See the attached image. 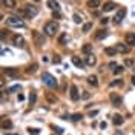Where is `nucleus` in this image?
I'll list each match as a JSON object with an SVG mask.
<instances>
[{"label": "nucleus", "mask_w": 135, "mask_h": 135, "mask_svg": "<svg viewBox=\"0 0 135 135\" xmlns=\"http://www.w3.org/2000/svg\"><path fill=\"white\" fill-rule=\"evenodd\" d=\"M57 31H59V23H57V22H48V23L45 25V34L49 35V37L55 35Z\"/></svg>", "instance_id": "nucleus-1"}, {"label": "nucleus", "mask_w": 135, "mask_h": 135, "mask_svg": "<svg viewBox=\"0 0 135 135\" xmlns=\"http://www.w3.org/2000/svg\"><path fill=\"white\" fill-rule=\"evenodd\" d=\"M22 14H23L26 18H32V17H35L38 14V8H35L32 5H26L25 8H23V11H22Z\"/></svg>", "instance_id": "nucleus-2"}, {"label": "nucleus", "mask_w": 135, "mask_h": 135, "mask_svg": "<svg viewBox=\"0 0 135 135\" xmlns=\"http://www.w3.org/2000/svg\"><path fill=\"white\" fill-rule=\"evenodd\" d=\"M6 23L9 26H12V28H25V23H23V20L20 18V17H16V16H11L6 18Z\"/></svg>", "instance_id": "nucleus-3"}, {"label": "nucleus", "mask_w": 135, "mask_h": 135, "mask_svg": "<svg viewBox=\"0 0 135 135\" xmlns=\"http://www.w3.org/2000/svg\"><path fill=\"white\" fill-rule=\"evenodd\" d=\"M42 81L46 86H49V88H57V80H55V77H52L51 74H48V72H45L42 75Z\"/></svg>", "instance_id": "nucleus-4"}, {"label": "nucleus", "mask_w": 135, "mask_h": 135, "mask_svg": "<svg viewBox=\"0 0 135 135\" xmlns=\"http://www.w3.org/2000/svg\"><path fill=\"white\" fill-rule=\"evenodd\" d=\"M32 38H34V43H35L37 46H43L45 42H46L45 35H43L42 32H38V31H34V32H32Z\"/></svg>", "instance_id": "nucleus-5"}, {"label": "nucleus", "mask_w": 135, "mask_h": 135, "mask_svg": "<svg viewBox=\"0 0 135 135\" xmlns=\"http://www.w3.org/2000/svg\"><path fill=\"white\" fill-rule=\"evenodd\" d=\"M25 43H26L25 38H23L22 35H18V34L12 37V45H14V46H17V48H23V46H25Z\"/></svg>", "instance_id": "nucleus-6"}, {"label": "nucleus", "mask_w": 135, "mask_h": 135, "mask_svg": "<svg viewBox=\"0 0 135 135\" xmlns=\"http://www.w3.org/2000/svg\"><path fill=\"white\" fill-rule=\"evenodd\" d=\"M3 74H6V77H18L20 75V71L18 69H16V68H5L3 69Z\"/></svg>", "instance_id": "nucleus-7"}, {"label": "nucleus", "mask_w": 135, "mask_h": 135, "mask_svg": "<svg viewBox=\"0 0 135 135\" xmlns=\"http://www.w3.org/2000/svg\"><path fill=\"white\" fill-rule=\"evenodd\" d=\"M124 16H126V9H124V8H120V9H118V12L115 14V17H114V22L118 25V23L124 18Z\"/></svg>", "instance_id": "nucleus-8"}, {"label": "nucleus", "mask_w": 135, "mask_h": 135, "mask_svg": "<svg viewBox=\"0 0 135 135\" xmlns=\"http://www.w3.org/2000/svg\"><path fill=\"white\" fill-rule=\"evenodd\" d=\"M115 49H117V52H120V54H126L127 51H129V46L124 45V43H117V45H115Z\"/></svg>", "instance_id": "nucleus-9"}, {"label": "nucleus", "mask_w": 135, "mask_h": 135, "mask_svg": "<svg viewBox=\"0 0 135 135\" xmlns=\"http://www.w3.org/2000/svg\"><path fill=\"white\" fill-rule=\"evenodd\" d=\"M110 101H112V104H114V106H120L123 100H121V97L117 95V94H110Z\"/></svg>", "instance_id": "nucleus-10"}, {"label": "nucleus", "mask_w": 135, "mask_h": 135, "mask_svg": "<svg viewBox=\"0 0 135 135\" xmlns=\"http://www.w3.org/2000/svg\"><path fill=\"white\" fill-rule=\"evenodd\" d=\"M71 98H72L74 101H77L78 98H80V95H78V89H77L75 84H72V86H71Z\"/></svg>", "instance_id": "nucleus-11"}, {"label": "nucleus", "mask_w": 135, "mask_h": 135, "mask_svg": "<svg viewBox=\"0 0 135 135\" xmlns=\"http://www.w3.org/2000/svg\"><path fill=\"white\" fill-rule=\"evenodd\" d=\"M84 63H86V65H88V66H94V65H95V63H97V59H95V57H94L92 54H89V55H88V57H86V60H84Z\"/></svg>", "instance_id": "nucleus-12"}, {"label": "nucleus", "mask_w": 135, "mask_h": 135, "mask_svg": "<svg viewBox=\"0 0 135 135\" xmlns=\"http://www.w3.org/2000/svg\"><path fill=\"white\" fill-rule=\"evenodd\" d=\"M123 121H124V118L121 117V115H114V120H112V123L115 124V126H120V124H123Z\"/></svg>", "instance_id": "nucleus-13"}, {"label": "nucleus", "mask_w": 135, "mask_h": 135, "mask_svg": "<svg viewBox=\"0 0 135 135\" xmlns=\"http://www.w3.org/2000/svg\"><path fill=\"white\" fill-rule=\"evenodd\" d=\"M98 6H100V0H89V2H88V8L97 9Z\"/></svg>", "instance_id": "nucleus-14"}, {"label": "nucleus", "mask_w": 135, "mask_h": 135, "mask_svg": "<svg viewBox=\"0 0 135 135\" xmlns=\"http://www.w3.org/2000/svg\"><path fill=\"white\" fill-rule=\"evenodd\" d=\"M126 42H127V45H135V34H132V32H129V34H126Z\"/></svg>", "instance_id": "nucleus-15"}, {"label": "nucleus", "mask_w": 135, "mask_h": 135, "mask_svg": "<svg viewBox=\"0 0 135 135\" xmlns=\"http://www.w3.org/2000/svg\"><path fill=\"white\" fill-rule=\"evenodd\" d=\"M37 69H38V65H37V63H32V65H29V66H28L26 72H28V74H35V72H37Z\"/></svg>", "instance_id": "nucleus-16"}, {"label": "nucleus", "mask_w": 135, "mask_h": 135, "mask_svg": "<svg viewBox=\"0 0 135 135\" xmlns=\"http://www.w3.org/2000/svg\"><path fill=\"white\" fill-rule=\"evenodd\" d=\"M88 83L92 84V86H98V78H97V75H89L88 77Z\"/></svg>", "instance_id": "nucleus-17"}, {"label": "nucleus", "mask_w": 135, "mask_h": 135, "mask_svg": "<svg viewBox=\"0 0 135 135\" xmlns=\"http://www.w3.org/2000/svg\"><path fill=\"white\" fill-rule=\"evenodd\" d=\"M3 2V5L6 6V8H16V0H2Z\"/></svg>", "instance_id": "nucleus-18"}, {"label": "nucleus", "mask_w": 135, "mask_h": 135, "mask_svg": "<svg viewBox=\"0 0 135 135\" xmlns=\"http://www.w3.org/2000/svg\"><path fill=\"white\" fill-rule=\"evenodd\" d=\"M48 6L51 9H54V11H59V3L55 0H48Z\"/></svg>", "instance_id": "nucleus-19"}, {"label": "nucleus", "mask_w": 135, "mask_h": 135, "mask_svg": "<svg viewBox=\"0 0 135 135\" xmlns=\"http://www.w3.org/2000/svg\"><path fill=\"white\" fill-rule=\"evenodd\" d=\"M72 63H74L77 68H80V69L84 66V63H83V61H81L80 59H78V57H72Z\"/></svg>", "instance_id": "nucleus-20"}, {"label": "nucleus", "mask_w": 135, "mask_h": 135, "mask_svg": "<svg viewBox=\"0 0 135 135\" xmlns=\"http://www.w3.org/2000/svg\"><path fill=\"white\" fill-rule=\"evenodd\" d=\"M81 51H83V54H88V55H89V54L92 52V45L86 43V45H84L83 48H81Z\"/></svg>", "instance_id": "nucleus-21"}, {"label": "nucleus", "mask_w": 135, "mask_h": 135, "mask_svg": "<svg viewBox=\"0 0 135 135\" xmlns=\"http://www.w3.org/2000/svg\"><path fill=\"white\" fill-rule=\"evenodd\" d=\"M114 8H115V3H114V2H106V3H104V6H103L104 11H112Z\"/></svg>", "instance_id": "nucleus-22"}, {"label": "nucleus", "mask_w": 135, "mask_h": 135, "mask_svg": "<svg viewBox=\"0 0 135 135\" xmlns=\"http://www.w3.org/2000/svg\"><path fill=\"white\" fill-rule=\"evenodd\" d=\"M104 54H106V55H115V54H117L115 46H114V48H104Z\"/></svg>", "instance_id": "nucleus-23"}, {"label": "nucleus", "mask_w": 135, "mask_h": 135, "mask_svg": "<svg viewBox=\"0 0 135 135\" xmlns=\"http://www.w3.org/2000/svg\"><path fill=\"white\" fill-rule=\"evenodd\" d=\"M104 37H106V31H103V29L97 31V34H95V38H97V40H101V38H104Z\"/></svg>", "instance_id": "nucleus-24"}, {"label": "nucleus", "mask_w": 135, "mask_h": 135, "mask_svg": "<svg viewBox=\"0 0 135 135\" xmlns=\"http://www.w3.org/2000/svg\"><path fill=\"white\" fill-rule=\"evenodd\" d=\"M2 127H3V129H11V127H12V123H11L9 120H3V121H2Z\"/></svg>", "instance_id": "nucleus-25"}, {"label": "nucleus", "mask_w": 135, "mask_h": 135, "mask_svg": "<svg viewBox=\"0 0 135 135\" xmlns=\"http://www.w3.org/2000/svg\"><path fill=\"white\" fill-rule=\"evenodd\" d=\"M28 132H29L31 135H38V134H40V129H37V127H29V129H28Z\"/></svg>", "instance_id": "nucleus-26"}, {"label": "nucleus", "mask_w": 135, "mask_h": 135, "mask_svg": "<svg viewBox=\"0 0 135 135\" xmlns=\"http://www.w3.org/2000/svg\"><path fill=\"white\" fill-rule=\"evenodd\" d=\"M66 37H68L66 34H61V35L59 37V43H60V45H65V42H66Z\"/></svg>", "instance_id": "nucleus-27"}, {"label": "nucleus", "mask_w": 135, "mask_h": 135, "mask_svg": "<svg viewBox=\"0 0 135 135\" xmlns=\"http://www.w3.org/2000/svg\"><path fill=\"white\" fill-rule=\"evenodd\" d=\"M121 84H123V80H120V78H118V80H114V81L110 83V86L114 88V86H121Z\"/></svg>", "instance_id": "nucleus-28"}, {"label": "nucleus", "mask_w": 135, "mask_h": 135, "mask_svg": "<svg viewBox=\"0 0 135 135\" xmlns=\"http://www.w3.org/2000/svg\"><path fill=\"white\" fill-rule=\"evenodd\" d=\"M74 22H75V23H81V22H83V20H81V16L74 14Z\"/></svg>", "instance_id": "nucleus-29"}, {"label": "nucleus", "mask_w": 135, "mask_h": 135, "mask_svg": "<svg viewBox=\"0 0 135 135\" xmlns=\"http://www.w3.org/2000/svg\"><path fill=\"white\" fill-rule=\"evenodd\" d=\"M91 28H92V23H86V25H83V32H88Z\"/></svg>", "instance_id": "nucleus-30"}, {"label": "nucleus", "mask_w": 135, "mask_h": 135, "mask_svg": "<svg viewBox=\"0 0 135 135\" xmlns=\"http://www.w3.org/2000/svg\"><path fill=\"white\" fill-rule=\"evenodd\" d=\"M81 118H83L81 114H74V115H72V120H74V121H78V120H81Z\"/></svg>", "instance_id": "nucleus-31"}, {"label": "nucleus", "mask_w": 135, "mask_h": 135, "mask_svg": "<svg viewBox=\"0 0 135 135\" xmlns=\"http://www.w3.org/2000/svg\"><path fill=\"white\" fill-rule=\"evenodd\" d=\"M46 98H48V100H49L51 103H55V101H57V98H55V97H52L51 94H46Z\"/></svg>", "instance_id": "nucleus-32"}, {"label": "nucleus", "mask_w": 135, "mask_h": 135, "mask_svg": "<svg viewBox=\"0 0 135 135\" xmlns=\"http://www.w3.org/2000/svg\"><path fill=\"white\" fill-rule=\"evenodd\" d=\"M109 68H110V69H112V71H115V69H117V68H118V65H117V63H115V61H110V63H109Z\"/></svg>", "instance_id": "nucleus-33"}, {"label": "nucleus", "mask_w": 135, "mask_h": 135, "mask_svg": "<svg viewBox=\"0 0 135 135\" xmlns=\"http://www.w3.org/2000/svg\"><path fill=\"white\" fill-rule=\"evenodd\" d=\"M8 32L9 31H6V29H2V40H5V37H8Z\"/></svg>", "instance_id": "nucleus-34"}, {"label": "nucleus", "mask_w": 135, "mask_h": 135, "mask_svg": "<svg viewBox=\"0 0 135 135\" xmlns=\"http://www.w3.org/2000/svg\"><path fill=\"white\" fill-rule=\"evenodd\" d=\"M123 71H124V69H123V68H121V66H118L117 69H115V71H114V74H121V72H123Z\"/></svg>", "instance_id": "nucleus-35"}, {"label": "nucleus", "mask_w": 135, "mask_h": 135, "mask_svg": "<svg viewBox=\"0 0 135 135\" xmlns=\"http://www.w3.org/2000/svg\"><path fill=\"white\" fill-rule=\"evenodd\" d=\"M124 63H126V66H132V65H134V60H132V59H127Z\"/></svg>", "instance_id": "nucleus-36"}, {"label": "nucleus", "mask_w": 135, "mask_h": 135, "mask_svg": "<svg viewBox=\"0 0 135 135\" xmlns=\"http://www.w3.org/2000/svg\"><path fill=\"white\" fill-rule=\"evenodd\" d=\"M54 131H55L57 134H63V129H61V127H55L54 126Z\"/></svg>", "instance_id": "nucleus-37"}, {"label": "nucleus", "mask_w": 135, "mask_h": 135, "mask_svg": "<svg viewBox=\"0 0 135 135\" xmlns=\"http://www.w3.org/2000/svg\"><path fill=\"white\" fill-rule=\"evenodd\" d=\"M29 101H31V104H32L34 101H35V94H32V95L29 97Z\"/></svg>", "instance_id": "nucleus-38"}, {"label": "nucleus", "mask_w": 135, "mask_h": 135, "mask_svg": "<svg viewBox=\"0 0 135 135\" xmlns=\"http://www.w3.org/2000/svg\"><path fill=\"white\" fill-rule=\"evenodd\" d=\"M108 20H109V18H106V17H103V18H101V23H103V25H106V23H108Z\"/></svg>", "instance_id": "nucleus-39"}, {"label": "nucleus", "mask_w": 135, "mask_h": 135, "mask_svg": "<svg viewBox=\"0 0 135 135\" xmlns=\"http://www.w3.org/2000/svg\"><path fill=\"white\" fill-rule=\"evenodd\" d=\"M18 89H20V86H12L11 88V91H18Z\"/></svg>", "instance_id": "nucleus-40"}, {"label": "nucleus", "mask_w": 135, "mask_h": 135, "mask_svg": "<svg viewBox=\"0 0 135 135\" xmlns=\"http://www.w3.org/2000/svg\"><path fill=\"white\" fill-rule=\"evenodd\" d=\"M97 114H98V110H94V112H91V114H89V115H91V117H95V115H97Z\"/></svg>", "instance_id": "nucleus-41"}, {"label": "nucleus", "mask_w": 135, "mask_h": 135, "mask_svg": "<svg viewBox=\"0 0 135 135\" xmlns=\"http://www.w3.org/2000/svg\"><path fill=\"white\" fill-rule=\"evenodd\" d=\"M83 98H89V92H83Z\"/></svg>", "instance_id": "nucleus-42"}, {"label": "nucleus", "mask_w": 135, "mask_h": 135, "mask_svg": "<svg viewBox=\"0 0 135 135\" xmlns=\"http://www.w3.org/2000/svg\"><path fill=\"white\" fill-rule=\"evenodd\" d=\"M132 84H135V75L132 77Z\"/></svg>", "instance_id": "nucleus-43"}, {"label": "nucleus", "mask_w": 135, "mask_h": 135, "mask_svg": "<svg viewBox=\"0 0 135 135\" xmlns=\"http://www.w3.org/2000/svg\"><path fill=\"white\" fill-rule=\"evenodd\" d=\"M34 2H40V0H34Z\"/></svg>", "instance_id": "nucleus-44"}]
</instances>
